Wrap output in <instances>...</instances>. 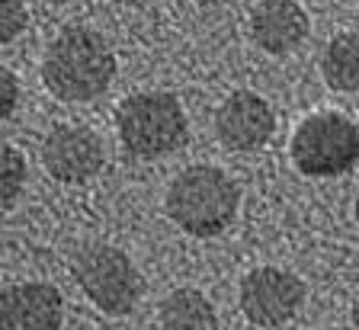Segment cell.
I'll list each match as a JSON object with an SVG mask.
<instances>
[{"instance_id":"1","label":"cell","mask_w":359,"mask_h":330,"mask_svg":"<svg viewBox=\"0 0 359 330\" xmlns=\"http://www.w3.org/2000/svg\"><path fill=\"white\" fill-rule=\"evenodd\" d=\"M116 77V55L97 29L67 26L52 39L42 58L45 87L65 103L97 99Z\"/></svg>"},{"instance_id":"2","label":"cell","mask_w":359,"mask_h":330,"mask_svg":"<svg viewBox=\"0 0 359 330\" xmlns=\"http://www.w3.org/2000/svg\"><path fill=\"white\" fill-rule=\"evenodd\" d=\"M241 193L224 170L209 164L187 167L167 189V215L196 238H215L234 221Z\"/></svg>"},{"instance_id":"3","label":"cell","mask_w":359,"mask_h":330,"mask_svg":"<svg viewBox=\"0 0 359 330\" xmlns=\"http://www.w3.org/2000/svg\"><path fill=\"white\" fill-rule=\"evenodd\" d=\"M122 148L135 158H167L187 142V113L173 93L148 90L135 93L116 113Z\"/></svg>"},{"instance_id":"4","label":"cell","mask_w":359,"mask_h":330,"mask_svg":"<svg viewBox=\"0 0 359 330\" xmlns=\"http://www.w3.org/2000/svg\"><path fill=\"white\" fill-rule=\"evenodd\" d=\"M292 160L305 177H337L359 164V128L340 113H314L292 135Z\"/></svg>"},{"instance_id":"5","label":"cell","mask_w":359,"mask_h":330,"mask_svg":"<svg viewBox=\"0 0 359 330\" xmlns=\"http://www.w3.org/2000/svg\"><path fill=\"white\" fill-rule=\"evenodd\" d=\"M74 276L87 298L106 315H126L142 295V279L122 250L109 244H90L77 254Z\"/></svg>"},{"instance_id":"6","label":"cell","mask_w":359,"mask_h":330,"mask_svg":"<svg viewBox=\"0 0 359 330\" xmlns=\"http://www.w3.org/2000/svg\"><path fill=\"white\" fill-rule=\"evenodd\" d=\"M305 301V285L299 276H292L276 266H260L247 273L241 282V308L247 321L260 327H279L285 324Z\"/></svg>"},{"instance_id":"7","label":"cell","mask_w":359,"mask_h":330,"mask_svg":"<svg viewBox=\"0 0 359 330\" xmlns=\"http://www.w3.org/2000/svg\"><path fill=\"white\" fill-rule=\"evenodd\" d=\"M42 164L61 183H87L103 167V142L87 125H58L42 142Z\"/></svg>"},{"instance_id":"8","label":"cell","mask_w":359,"mask_h":330,"mask_svg":"<svg viewBox=\"0 0 359 330\" xmlns=\"http://www.w3.org/2000/svg\"><path fill=\"white\" fill-rule=\"evenodd\" d=\"M218 142L231 151H257L273 138L276 116L263 97L250 90H238L218 106L215 113Z\"/></svg>"},{"instance_id":"9","label":"cell","mask_w":359,"mask_h":330,"mask_svg":"<svg viewBox=\"0 0 359 330\" xmlns=\"http://www.w3.org/2000/svg\"><path fill=\"white\" fill-rule=\"evenodd\" d=\"M0 330H61V295L48 282H20L4 289Z\"/></svg>"},{"instance_id":"10","label":"cell","mask_w":359,"mask_h":330,"mask_svg":"<svg viewBox=\"0 0 359 330\" xmlns=\"http://www.w3.org/2000/svg\"><path fill=\"white\" fill-rule=\"evenodd\" d=\"M250 36L269 55H289L308 39V13L295 0H263L250 13Z\"/></svg>"},{"instance_id":"11","label":"cell","mask_w":359,"mask_h":330,"mask_svg":"<svg viewBox=\"0 0 359 330\" xmlns=\"http://www.w3.org/2000/svg\"><path fill=\"white\" fill-rule=\"evenodd\" d=\"M161 330H218V315L202 292L177 289L161 305Z\"/></svg>"},{"instance_id":"12","label":"cell","mask_w":359,"mask_h":330,"mask_svg":"<svg viewBox=\"0 0 359 330\" xmlns=\"http://www.w3.org/2000/svg\"><path fill=\"white\" fill-rule=\"evenodd\" d=\"M321 74L330 90L359 93V32L330 39L321 58Z\"/></svg>"},{"instance_id":"13","label":"cell","mask_w":359,"mask_h":330,"mask_svg":"<svg viewBox=\"0 0 359 330\" xmlns=\"http://www.w3.org/2000/svg\"><path fill=\"white\" fill-rule=\"evenodd\" d=\"M0 180H4V193H0V202L4 209H13L16 195L22 193V183H26V160L13 144H4V158H0Z\"/></svg>"},{"instance_id":"14","label":"cell","mask_w":359,"mask_h":330,"mask_svg":"<svg viewBox=\"0 0 359 330\" xmlns=\"http://www.w3.org/2000/svg\"><path fill=\"white\" fill-rule=\"evenodd\" d=\"M26 7L22 0H0V42H13L26 29Z\"/></svg>"},{"instance_id":"15","label":"cell","mask_w":359,"mask_h":330,"mask_svg":"<svg viewBox=\"0 0 359 330\" xmlns=\"http://www.w3.org/2000/svg\"><path fill=\"white\" fill-rule=\"evenodd\" d=\"M16 99H20V83H16L13 71H0V116L10 119L16 109Z\"/></svg>"},{"instance_id":"16","label":"cell","mask_w":359,"mask_h":330,"mask_svg":"<svg viewBox=\"0 0 359 330\" xmlns=\"http://www.w3.org/2000/svg\"><path fill=\"white\" fill-rule=\"evenodd\" d=\"M199 7H224V4H231V0H196Z\"/></svg>"},{"instance_id":"17","label":"cell","mask_w":359,"mask_h":330,"mask_svg":"<svg viewBox=\"0 0 359 330\" xmlns=\"http://www.w3.org/2000/svg\"><path fill=\"white\" fill-rule=\"evenodd\" d=\"M353 324L359 327V292H356V298H353Z\"/></svg>"},{"instance_id":"18","label":"cell","mask_w":359,"mask_h":330,"mask_svg":"<svg viewBox=\"0 0 359 330\" xmlns=\"http://www.w3.org/2000/svg\"><path fill=\"white\" fill-rule=\"evenodd\" d=\"M48 4H71V0H48Z\"/></svg>"},{"instance_id":"19","label":"cell","mask_w":359,"mask_h":330,"mask_svg":"<svg viewBox=\"0 0 359 330\" xmlns=\"http://www.w3.org/2000/svg\"><path fill=\"white\" fill-rule=\"evenodd\" d=\"M356 225H359V199H356Z\"/></svg>"}]
</instances>
